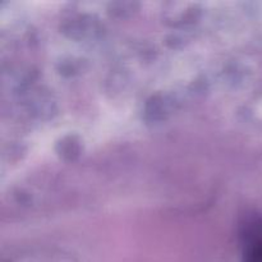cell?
Masks as SVG:
<instances>
[{
	"label": "cell",
	"instance_id": "obj_1",
	"mask_svg": "<svg viewBox=\"0 0 262 262\" xmlns=\"http://www.w3.org/2000/svg\"><path fill=\"white\" fill-rule=\"evenodd\" d=\"M242 262H262V219L251 217L242 225Z\"/></svg>",
	"mask_w": 262,
	"mask_h": 262
}]
</instances>
